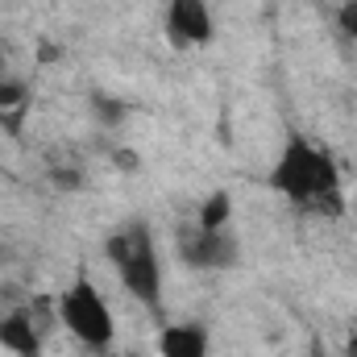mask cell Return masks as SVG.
Wrapping results in <instances>:
<instances>
[{"label":"cell","instance_id":"8992f818","mask_svg":"<svg viewBox=\"0 0 357 357\" xmlns=\"http://www.w3.org/2000/svg\"><path fill=\"white\" fill-rule=\"evenodd\" d=\"M0 349L13 357H42V333L38 316L29 307H8L0 312Z\"/></svg>","mask_w":357,"mask_h":357},{"label":"cell","instance_id":"30bf717a","mask_svg":"<svg viewBox=\"0 0 357 357\" xmlns=\"http://www.w3.org/2000/svg\"><path fill=\"white\" fill-rule=\"evenodd\" d=\"M50 183L63 187V191H79L84 187V167H54L50 171Z\"/></svg>","mask_w":357,"mask_h":357},{"label":"cell","instance_id":"7c38bea8","mask_svg":"<svg viewBox=\"0 0 357 357\" xmlns=\"http://www.w3.org/2000/svg\"><path fill=\"white\" fill-rule=\"evenodd\" d=\"M337 21H341V29H345L349 38H357V0H349V4L341 8V17H337Z\"/></svg>","mask_w":357,"mask_h":357},{"label":"cell","instance_id":"9c48e42d","mask_svg":"<svg viewBox=\"0 0 357 357\" xmlns=\"http://www.w3.org/2000/svg\"><path fill=\"white\" fill-rule=\"evenodd\" d=\"M13 108H25V84L0 79V112H13Z\"/></svg>","mask_w":357,"mask_h":357},{"label":"cell","instance_id":"7a4b0ae2","mask_svg":"<svg viewBox=\"0 0 357 357\" xmlns=\"http://www.w3.org/2000/svg\"><path fill=\"white\" fill-rule=\"evenodd\" d=\"M104 254L116 266L121 287L129 291L133 303H142L146 312H162V258L146 220H133L121 233H112L104 241Z\"/></svg>","mask_w":357,"mask_h":357},{"label":"cell","instance_id":"ba28073f","mask_svg":"<svg viewBox=\"0 0 357 357\" xmlns=\"http://www.w3.org/2000/svg\"><path fill=\"white\" fill-rule=\"evenodd\" d=\"M229 216H233V199H229V191H212V195L199 204L195 225H204V229H229Z\"/></svg>","mask_w":357,"mask_h":357},{"label":"cell","instance_id":"5bb4252c","mask_svg":"<svg viewBox=\"0 0 357 357\" xmlns=\"http://www.w3.org/2000/svg\"><path fill=\"white\" fill-rule=\"evenodd\" d=\"M88 357H116L112 349H100V354H88Z\"/></svg>","mask_w":357,"mask_h":357},{"label":"cell","instance_id":"6da1fadb","mask_svg":"<svg viewBox=\"0 0 357 357\" xmlns=\"http://www.w3.org/2000/svg\"><path fill=\"white\" fill-rule=\"evenodd\" d=\"M270 187L287 204L320 212V216H337L345 208V199H341V171H337L333 154L320 150V146H312L299 133H291L287 146H282V154L274 158Z\"/></svg>","mask_w":357,"mask_h":357},{"label":"cell","instance_id":"277c9868","mask_svg":"<svg viewBox=\"0 0 357 357\" xmlns=\"http://www.w3.org/2000/svg\"><path fill=\"white\" fill-rule=\"evenodd\" d=\"M178 258L191 270H204V274H220V270H233L241 262V245L233 237V229H204V225H191L175 237Z\"/></svg>","mask_w":357,"mask_h":357},{"label":"cell","instance_id":"4fadbf2b","mask_svg":"<svg viewBox=\"0 0 357 357\" xmlns=\"http://www.w3.org/2000/svg\"><path fill=\"white\" fill-rule=\"evenodd\" d=\"M345 354H349V357H357V333L349 337V345H345Z\"/></svg>","mask_w":357,"mask_h":357},{"label":"cell","instance_id":"9a60e30c","mask_svg":"<svg viewBox=\"0 0 357 357\" xmlns=\"http://www.w3.org/2000/svg\"><path fill=\"white\" fill-rule=\"evenodd\" d=\"M129 357H142V354H129Z\"/></svg>","mask_w":357,"mask_h":357},{"label":"cell","instance_id":"3957f363","mask_svg":"<svg viewBox=\"0 0 357 357\" xmlns=\"http://www.w3.org/2000/svg\"><path fill=\"white\" fill-rule=\"evenodd\" d=\"M63 328L88 349V354H100V349H112L116 341V316L108 307V299L100 295V287L91 282L88 274H79L54 303Z\"/></svg>","mask_w":357,"mask_h":357},{"label":"cell","instance_id":"8fae6325","mask_svg":"<svg viewBox=\"0 0 357 357\" xmlns=\"http://www.w3.org/2000/svg\"><path fill=\"white\" fill-rule=\"evenodd\" d=\"M96 104H100V121H125V104H121V100L96 96Z\"/></svg>","mask_w":357,"mask_h":357},{"label":"cell","instance_id":"5b68a950","mask_svg":"<svg viewBox=\"0 0 357 357\" xmlns=\"http://www.w3.org/2000/svg\"><path fill=\"white\" fill-rule=\"evenodd\" d=\"M167 38L171 46H208L216 38V17L208 0H167Z\"/></svg>","mask_w":357,"mask_h":357},{"label":"cell","instance_id":"52a82bcc","mask_svg":"<svg viewBox=\"0 0 357 357\" xmlns=\"http://www.w3.org/2000/svg\"><path fill=\"white\" fill-rule=\"evenodd\" d=\"M212 337H208V324L199 320H178V324H167L162 337H158V354L162 357H208L212 349Z\"/></svg>","mask_w":357,"mask_h":357}]
</instances>
